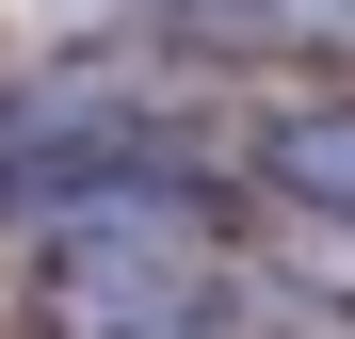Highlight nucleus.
Segmentation results:
<instances>
[{
    "label": "nucleus",
    "instance_id": "nucleus-3",
    "mask_svg": "<svg viewBox=\"0 0 355 339\" xmlns=\"http://www.w3.org/2000/svg\"><path fill=\"white\" fill-rule=\"evenodd\" d=\"M243 33H291V49H355V0H243Z\"/></svg>",
    "mask_w": 355,
    "mask_h": 339
},
{
    "label": "nucleus",
    "instance_id": "nucleus-1",
    "mask_svg": "<svg viewBox=\"0 0 355 339\" xmlns=\"http://www.w3.org/2000/svg\"><path fill=\"white\" fill-rule=\"evenodd\" d=\"M210 323V226L178 194H81L49 243V339H194Z\"/></svg>",
    "mask_w": 355,
    "mask_h": 339
},
{
    "label": "nucleus",
    "instance_id": "nucleus-2",
    "mask_svg": "<svg viewBox=\"0 0 355 339\" xmlns=\"http://www.w3.org/2000/svg\"><path fill=\"white\" fill-rule=\"evenodd\" d=\"M275 194H307V210H339L355 226V97H307V113H275Z\"/></svg>",
    "mask_w": 355,
    "mask_h": 339
},
{
    "label": "nucleus",
    "instance_id": "nucleus-4",
    "mask_svg": "<svg viewBox=\"0 0 355 339\" xmlns=\"http://www.w3.org/2000/svg\"><path fill=\"white\" fill-rule=\"evenodd\" d=\"M178 17H210V33H243V0H178Z\"/></svg>",
    "mask_w": 355,
    "mask_h": 339
}]
</instances>
